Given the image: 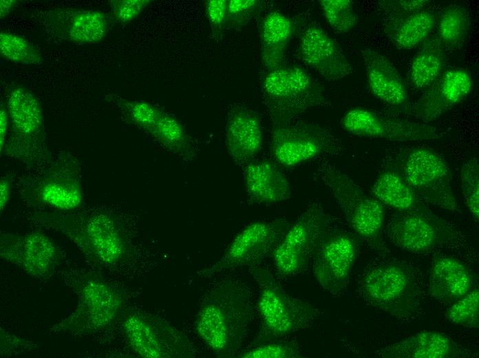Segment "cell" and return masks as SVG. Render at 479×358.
I'll return each mask as SVG.
<instances>
[{
  "label": "cell",
  "instance_id": "1",
  "mask_svg": "<svg viewBox=\"0 0 479 358\" xmlns=\"http://www.w3.org/2000/svg\"><path fill=\"white\" fill-rule=\"evenodd\" d=\"M253 317L250 289L234 279H224L204 295L195 322L202 341L220 357L236 355Z\"/></svg>",
  "mask_w": 479,
  "mask_h": 358
},
{
  "label": "cell",
  "instance_id": "2",
  "mask_svg": "<svg viewBox=\"0 0 479 358\" xmlns=\"http://www.w3.org/2000/svg\"><path fill=\"white\" fill-rule=\"evenodd\" d=\"M31 219L65 235L96 266H116L127 255L128 242L118 222L105 211H39L32 214Z\"/></svg>",
  "mask_w": 479,
  "mask_h": 358
},
{
  "label": "cell",
  "instance_id": "3",
  "mask_svg": "<svg viewBox=\"0 0 479 358\" xmlns=\"http://www.w3.org/2000/svg\"><path fill=\"white\" fill-rule=\"evenodd\" d=\"M66 284L77 297L74 310L50 328L52 333L88 335L110 327L124 306L118 288L95 273L74 271L65 276Z\"/></svg>",
  "mask_w": 479,
  "mask_h": 358
},
{
  "label": "cell",
  "instance_id": "4",
  "mask_svg": "<svg viewBox=\"0 0 479 358\" xmlns=\"http://www.w3.org/2000/svg\"><path fill=\"white\" fill-rule=\"evenodd\" d=\"M21 199L30 207L58 212L79 209L84 200L81 163L69 151H60L46 167L19 182Z\"/></svg>",
  "mask_w": 479,
  "mask_h": 358
},
{
  "label": "cell",
  "instance_id": "5",
  "mask_svg": "<svg viewBox=\"0 0 479 358\" xmlns=\"http://www.w3.org/2000/svg\"><path fill=\"white\" fill-rule=\"evenodd\" d=\"M251 273L259 287L257 309L262 321L254 344L284 338L309 328L321 315L308 302L288 294L268 269L257 266Z\"/></svg>",
  "mask_w": 479,
  "mask_h": 358
},
{
  "label": "cell",
  "instance_id": "6",
  "mask_svg": "<svg viewBox=\"0 0 479 358\" xmlns=\"http://www.w3.org/2000/svg\"><path fill=\"white\" fill-rule=\"evenodd\" d=\"M262 87L273 125L291 122L307 110L329 103L325 89L295 65L283 64L267 72Z\"/></svg>",
  "mask_w": 479,
  "mask_h": 358
},
{
  "label": "cell",
  "instance_id": "7",
  "mask_svg": "<svg viewBox=\"0 0 479 358\" xmlns=\"http://www.w3.org/2000/svg\"><path fill=\"white\" fill-rule=\"evenodd\" d=\"M10 136L2 152L29 168L50 160L42 107L29 90L17 85L8 92Z\"/></svg>",
  "mask_w": 479,
  "mask_h": 358
},
{
  "label": "cell",
  "instance_id": "8",
  "mask_svg": "<svg viewBox=\"0 0 479 358\" xmlns=\"http://www.w3.org/2000/svg\"><path fill=\"white\" fill-rule=\"evenodd\" d=\"M359 291L368 304L398 317H409L420 304L421 292L414 275L398 262L370 268L360 280Z\"/></svg>",
  "mask_w": 479,
  "mask_h": 358
},
{
  "label": "cell",
  "instance_id": "9",
  "mask_svg": "<svg viewBox=\"0 0 479 358\" xmlns=\"http://www.w3.org/2000/svg\"><path fill=\"white\" fill-rule=\"evenodd\" d=\"M317 173L355 233L370 243L376 242L384 222V205L330 163H322Z\"/></svg>",
  "mask_w": 479,
  "mask_h": 358
},
{
  "label": "cell",
  "instance_id": "10",
  "mask_svg": "<svg viewBox=\"0 0 479 358\" xmlns=\"http://www.w3.org/2000/svg\"><path fill=\"white\" fill-rule=\"evenodd\" d=\"M385 232L398 248L414 253H427L462 242L460 232L425 206L398 211L392 216Z\"/></svg>",
  "mask_w": 479,
  "mask_h": 358
},
{
  "label": "cell",
  "instance_id": "11",
  "mask_svg": "<svg viewBox=\"0 0 479 358\" xmlns=\"http://www.w3.org/2000/svg\"><path fill=\"white\" fill-rule=\"evenodd\" d=\"M332 222V217L317 202L304 210L272 255L278 277L287 278L308 268L319 240Z\"/></svg>",
  "mask_w": 479,
  "mask_h": 358
},
{
  "label": "cell",
  "instance_id": "12",
  "mask_svg": "<svg viewBox=\"0 0 479 358\" xmlns=\"http://www.w3.org/2000/svg\"><path fill=\"white\" fill-rule=\"evenodd\" d=\"M423 201L458 212L449 167L438 153L425 147L410 149L399 156L395 168Z\"/></svg>",
  "mask_w": 479,
  "mask_h": 358
},
{
  "label": "cell",
  "instance_id": "13",
  "mask_svg": "<svg viewBox=\"0 0 479 358\" xmlns=\"http://www.w3.org/2000/svg\"><path fill=\"white\" fill-rule=\"evenodd\" d=\"M122 329L132 350L144 358H182L194 355L187 337L165 319L142 311H129Z\"/></svg>",
  "mask_w": 479,
  "mask_h": 358
},
{
  "label": "cell",
  "instance_id": "14",
  "mask_svg": "<svg viewBox=\"0 0 479 358\" xmlns=\"http://www.w3.org/2000/svg\"><path fill=\"white\" fill-rule=\"evenodd\" d=\"M290 224L284 218L248 224L235 235L216 263L198 274L211 277L238 267L258 266L273 255Z\"/></svg>",
  "mask_w": 479,
  "mask_h": 358
},
{
  "label": "cell",
  "instance_id": "15",
  "mask_svg": "<svg viewBox=\"0 0 479 358\" xmlns=\"http://www.w3.org/2000/svg\"><path fill=\"white\" fill-rule=\"evenodd\" d=\"M342 145L328 129L306 121L273 125L270 151L275 160L294 167L323 155L337 154Z\"/></svg>",
  "mask_w": 479,
  "mask_h": 358
},
{
  "label": "cell",
  "instance_id": "16",
  "mask_svg": "<svg viewBox=\"0 0 479 358\" xmlns=\"http://www.w3.org/2000/svg\"><path fill=\"white\" fill-rule=\"evenodd\" d=\"M358 254L354 236L331 226L315 250L311 261L313 275L324 290L339 295L348 284Z\"/></svg>",
  "mask_w": 479,
  "mask_h": 358
},
{
  "label": "cell",
  "instance_id": "17",
  "mask_svg": "<svg viewBox=\"0 0 479 358\" xmlns=\"http://www.w3.org/2000/svg\"><path fill=\"white\" fill-rule=\"evenodd\" d=\"M0 256L37 279L49 277L62 260L58 245L41 231L19 234L1 231Z\"/></svg>",
  "mask_w": 479,
  "mask_h": 358
},
{
  "label": "cell",
  "instance_id": "18",
  "mask_svg": "<svg viewBox=\"0 0 479 358\" xmlns=\"http://www.w3.org/2000/svg\"><path fill=\"white\" fill-rule=\"evenodd\" d=\"M339 123L348 134L364 138L412 142L443 136V132L434 126L386 117L361 107L348 110L340 118Z\"/></svg>",
  "mask_w": 479,
  "mask_h": 358
},
{
  "label": "cell",
  "instance_id": "19",
  "mask_svg": "<svg viewBox=\"0 0 479 358\" xmlns=\"http://www.w3.org/2000/svg\"><path fill=\"white\" fill-rule=\"evenodd\" d=\"M45 21L53 36L78 44L99 43L109 28L107 15L95 10L55 8L47 12Z\"/></svg>",
  "mask_w": 479,
  "mask_h": 358
},
{
  "label": "cell",
  "instance_id": "20",
  "mask_svg": "<svg viewBox=\"0 0 479 358\" xmlns=\"http://www.w3.org/2000/svg\"><path fill=\"white\" fill-rule=\"evenodd\" d=\"M301 59L328 81L345 78L353 67L340 46L321 27L309 25L303 32L299 45Z\"/></svg>",
  "mask_w": 479,
  "mask_h": 358
},
{
  "label": "cell",
  "instance_id": "21",
  "mask_svg": "<svg viewBox=\"0 0 479 358\" xmlns=\"http://www.w3.org/2000/svg\"><path fill=\"white\" fill-rule=\"evenodd\" d=\"M472 86V78L467 70H448L423 93L412 106V112L423 122H430L462 103Z\"/></svg>",
  "mask_w": 479,
  "mask_h": 358
},
{
  "label": "cell",
  "instance_id": "22",
  "mask_svg": "<svg viewBox=\"0 0 479 358\" xmlns=\"http://www.w3.org/2000/svg\"><path fill=\"white\" fill-rule=\"evenodd\" d=\"M361 56L373 95L394 109L412 112V106L405 84L394 64L370 48L363 49Z\"/></svg>",
  "mask_w": 479,
  "mask_h": 358
},
{
  "label": "cell",
  "instance_id": "23",
  "mask_svg": "<svg viewBox=\"0 0 479 358\" xmlns=\"http://www.w3.org/2000/svg\"><path fill=\"white\" fill-rule=\"evenodd\" d=\"M225 141L228 153L238 165L244 166L253 160L263 144L261 118L253 109L236 106L228 114Z\"/></svg>",
  "mask_w": 479,
  "mask_h": 358
},
{
  "label": "cell",
  "instance_id": "24",
  "mask_svg": "<svg viewBox=\"0 0 479 358\" xmlns=\"http://www.w3.org/2000/svg\"><path fill=\"white\" fill-rule=\"evenodd\" d=\"M385 358L470 357L472 352L445 334L423 331L386 346L377 352Z\"/></svg>",
  "mask_w": 479,
  "mask_h": 358
},
{
  "label": "cell",
  "instance_id": "25",
  "mask_svg": "<svg viewBox=\"0 0 479 358\" xmlns=\"http://www.w3.org/2000/svg\"><path fill=\"white\" fill-rule=\"evenodd\" d=\"M475 287V278L460 260L447 255H438L432 261L429 291L442 303L453 304Z\"/></svg>",
  "mask_w": 479,
  "mask_h": 358
},
{
  "label": "cell",
  "instance_id": "26",
  "mask_svg": "<svg viewBox=\"0 0 479 358\" xmlns=\"http://www.w3.org/2000/svg\"><path fill=\"white\" fill-rule=\"evenodd\" d=\"M243 176L246 192L252 203L273 204L291 197L287 178L273 162L252 160L244 166Z\"/></svg>",
  "mask_w": 479,
  "mask_h": 358
},
{
  "label": "cell",
  "instance_id": "27",
  "mask_svg": "<svg viewBox=\"0 0 479 358\" xmlns=\"http://www.w3.org/2000/svg\"><path fill=\"white\" fill-rule=\"evenodd\" d=\"M293 32L292 21L281 12L273 11L264 18L260 38L262 62L266 72L284 64L285 53Z\"/></svg>",
  "mask_w": 479,
  "mask_h": 358
},
{
  "label": "cell",
  "instance_id": "28",
  "mask_svg": "<svg viewBox=\"0 0 479 358\" xmlns=\"http://www.w3.org/2000/svg\"><path fill=\"white\" fill-rule=\"evenodd\" d=\"M435 24L434 12L425 8L404 17L387 19L384 30L398 49L410 50L429 36Z\"/></svg>",
  "mask_w": 479,
  "mask_h": 358
},
{
  "label": "cell",
  "instance_id": "29",
  "mask_svg": "<svg viewBox=\"0 0 479 358\" xmlns=\"http://www.w3.org/2000/svg\"><path fill=\"white\" fill-rule=\"evenodd\" d=\"M372 196L398 211H405L424 205L423 201L403 176L394 168L383 171L371 188Z\"/></svg>",
  "mask_w": 479,
  "mask_h": 358
},
{
  "label": "cell",
  "instance_id": "30",
  "mask_svg": "<svg viewBox=\"0 0 479 358\" xmlns=\"http://www.w3.org/2000/svg\"><path fill=\"white\" fill-rule=\"evenodd\" d=\"M445 63L444 48L438 38L428 36L413 57L409 77L417 88L429 87L439 76Z\"/></svg>",
  "mask_w": 479,
  "mask_h": 358
},
{
  "label": "cell",
  "instance_id": "31",
  "mask_svg": "<svg viewBox=\"0 0 479 358\" xmlns=\"http://www.w3.org/2000/svg\"><path fill=\"white\" fill-rule=\"evenodd\" d=\"M169 151L184 159H191L195 154L193 141L181 123L164 111L147 132Z\"/></svg>",
  "mask_w": 479,
  "mask_h": 358
},
{
  "label": "cell",
  "instance_id": "32",
  "mask_svg": "<svg viewBox=\"0 0 479 358\" xmlns=\"http://www.w3.org/2000/svg\"><path fill=\"white\" fill-rule=\"evenodd\" d=\"M470 30V15L464 7L451 5L442 12L438 22V39L443 47L450 50L461 48Z\"/></svg>",
  "mask_w": 479,
  "mask_h": 358
},
{
  "label": "cell",
  "instance_id": "33",
  "mask_svg": "<svg viewBox=\"0 0 479 358\" xmlns=\"http://www.w3.org/2000/svg\"><path fill=\"white\" fill-rule=\"evenodd\" d=\"M111 100L131 123L148 132L156 124L163 110L143 101H131L112 95Z\"/></svg>",
  "mask_w": 479,
  "mask_h": 358
},
{
  "label": "cell",
  "instance_id": "34",
  "mask_svg": "<svg viewBox=\"0 0 479 358\" xmlns=\"http://www.w3.org/2000/svg\"><path fill=\"white\" fill-rule=\"evenodd\" d=\"M0 54L17 63L36 65L42 62V56L35 45L19 35L6 31L0 33Z\"/></svg>",
  "mask_w": 479,
  "mask_h": 358
},
{
  "label": "cell",
  "instance_id": "35",
  "mask_svg": "<svg viewBox=\"0 0 479 358\" xmlns=\"http://www.w3.org/2000/svg\"><path fill=\"white\" fill-rule=\"evenodd\" d=\"M322 12L330 27L337 32L346 33L358 22V15L350 0H321Z\"/></svg>",
  "mask_w": 479,
  "mask_h": 358
},
{
  "label": "cell",
  "instance_id": "36",
  "mask_svg": "<svg viewBox=\"0 0 479 358\" xmlns=\"http://www.w3.org/2000/svg\"><path fill=\"white\" fill-rule=\"evenodd\" d=\"M301 355L295 339L281 338L253 344L237 357L242 358H297Z\"/></svg>",
  "mask_w": 479,
  "mask_h": 358
},
{
  "label": "cell",
  "instance_id": "37",
  "mask_svg": "<svg viewBox=\"0 0 479 358\" xmlns=\"http://www.w3.org/2000/svg\"><path fill=\"white\" fill-rule=\"evenodd\" d=\"M447 317L453 323L478 328L479 325V291L474 288L463 297L454 302L447 310Z\"/></svg>",
  "mask_w": 479,
  "mask_h": 358
},
{
  "label": "cell",
  "instance_id": "38",
  "mask_svg": "<svg viewBox=\"0 0 479 358\" xmlns=\"http://www.w3.org/2000/svg\"><path fill=\"white\" fill-rule=\"evenodd\" d=\"M460 182L467 207L476 222L479 219V163L473 157L461 167Z\"/></svg>",
  "mask_w": 479,
  "mask_h": 358
},
{
  "label": "cell",
  "instance_id": "39",
  "mask_svg": "<svg viewBox=\"0 0 479 358\" xmlns=\"http://www.w3.org/2000/svg\"><path fill=\"white\" fill-rule=\"evenodd\" d=\"M261 1H228L225 29H240L249 23L259 12Z\"/></svg>",
  "mask_w": 479,
  "mask_h": 358
},
{
  "label": "cell",
  "instance_id": "40",
  "mask_svg": "<svg viewBox=\"0 0 479 358\" xmlns=\"http://www.w3.org/2000/svg\"><path fill=\"white\" fill-rule=\"evenodd\" d=\"M109 2L114 19L125 24L135 19L151 1L114 0Z\"/></svg>",
  "mask_w": 479,
  "mask_h": 358
},
{
  "label": "cell",
  "instance_id": "41",
  "mask_svg": "<svg viewBox=\"0 0 479 358\" xmlns=\"http://www.w3.org/2000/svg\"><path fill=\"white\" fill-rule=\"evenodd\" d=\"M429 4L427 0H383L379 2L380 8L387 19L398 18L425 9Z\"/></svg>",
  "mask_w": 479,
  "mask_h": 358
},
{
  "label": "cell",
  "instance_id": "42",
  "mask_svg": "<svg viewBox=\"0 0 479 358\" xmlns=\"http://www.w3.org/2000/svg\"><path fill=\"white\" fill-rule=\"evenodd\" d=\"M228 1L208 0L205 1L206 14L211 25L212 35L220 39L225 30Z\"/></svg>",
  "mask_w": 479,
  "mask_h": 358
},
{
  "label": "cell",
  "instance_id": "43",
  "mask_svg": "<svg viewBox=\"0 0 479 358\" xmlns=\"http://www.w3.org/2000/svg\"><path fill=\"white\" fill-rule=\"evenodd\" d=\"M37 346L1 329V355H10L20 351L34 350Z\"/></svg>",
  "mask_w": 479,
  "mask_h": 358
},
{
  "label": "cell",
  "instance_id": "44",
  "mask_svg": "<svg viewBox=\"0 0 479 358\" xmlns=\"http://www.w3.org/2000/svg\"><path fill=\"white\" fill-rule=\"evenodd\" d=\"M12 189V178L4 176L0 180V210L2 212L8 203Z\"/></svg>",
  "mask_w": 479,
  "mask_h": 358
},
{
  "label": "cell",
  "instance_id": "45",
  "mask_svg": "<svg viewBox=\"0 0 479 358\" xmlns=\"http://www.w3.org/2000/svg\"><path fill=\"white\" fill-rule=\"evenodd\" d=\"M9 119L6 108L1 103L0 108V151L2 153L8 138Z\"/></svg>",
  "mask_w": 479,
  "mask_h": 358
},
{
  "label": "cell",
  "instance_id": "46",
  "mask_svg": "<svg viewBox=\"0 0 479 358\" xmlns=\"http://www.w3.org/2000/svg\"><path fill=\"white\" fill-rule=\"evenodd\" d=\"M16 0H1L0 1V17L5 18L18 3Z\"/></svg>",
  "mask_w": 479,
  "mask_h": 358
}]
</instances>
